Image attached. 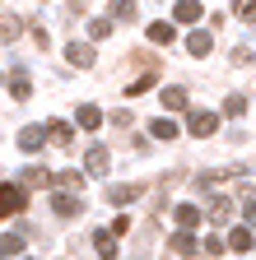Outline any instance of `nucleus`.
<instances>
[{
	"label": "nucleus",
	"mask_w": 256,
	"mask_h": 260,
	"mask_svg": "<svg viewBox=\"0 0 256 260\" xmlns=\"http://www.w3.org/2000/svg\"><path fill=\"white\" fill-rule=\"evenodd\" d=\"M23 209H28V190L0 181V214H23Z\"/></svg>",
	"instance_id": "nucleus-1"
},
{
	"label": "nucleus",
	"mask_w": 256,
	"mask_h": 260,
	"mask_svg": "<svg viewBox=\"0 0 256 260\" xmlns=\"http://www.w3.org/2000/svg\"><path fill=\"white\" fill-rule=\"evenodd\" d=\"M107 162H112V153L103 144H89V153H84V177H107Z\"/></svg>",
	"instance_id": "nucleus-2"
},
{
	"label": "nucleus",
	"mask_w": 256,
	"mask_h": 260,
	"mask_svg": "<svg viewBox=\"0 0 256 260\" xmlns=\"http://www.w3.org/2000/svg\"><path fill=\"white\" fill-rule=\"evenodd\" d=\"M186 130H191V135H196V140H205V135H214V130H219V116L214 112H191V121H186Z\"/></svg>",
	"instance_id": "nucleus-3"
},
{
	"label": "nucleus",
	"mask_w": 256,
	"mask_h": 260,
	"mask_svg": "<svg viewBox=\"0 0 256 260\" xmlns=\"http://www.w3.org/2000/svg\"><path fill=\"white\" fill-rule=\"evenodd\" d=\"M223 242H229V251H238V255H247V251L256 246V237H251V228H247V223H233Z\"/></svg>",
	"instance_id": "nucleus-4"
},
{
	"label": "nucleus",
	"mask_w": 256,
	"mask_h": 260,
	"mask_svg": "<svg viewBox=\"0 0 256 260\" xmlns=\"http://www.w3.org/2000/svg\"><path fill=\"white\" fill-rule=\"evenodd\" d=\"M51 209H56L61 218H75V214L84 209V200H79L75 190H56V195H51Z\"/></svg>",
	"instance_id": "nucleus-5"
},
{
	"label": "nucleus",
	"mask_w": 256,
	"mask_h": 260,
	"mask_svg": "<svg viewBox=\"0 0 256 260\" xmlns=\"http://www.w3.org/2000/svg\"><path fill=\"white\" fill-rule=\"evenodd\" d=\"M42 144H47V125H23L19 130V149L23 153H38Z\"/></svg>",
	"instance_id": "nucleus-6"
},
{
	"label": "nucleus",
	"mask_w": 256,
	"mask_h": 260,
	"mask_svg": "<svg viewBox=\"0 0 256 260\" xmlns=\"http://www.w3.org/2000/svg\"><path fill=\"white\" fill-rule=\"evenodd\" d=\"M205 214H210L219 228H233V200H223V195H214V200L205 205Z\"/></svg>",
	"instance_id": "nucleus-7"
},
{
	"label": "nucleus",
	"mask_w": 256,
	"mask_h": 260,
	"mask_svg": "<svg viewBox=\"0 0 256 260\" xmlns=\"http://www.w3.org/2000/svg\"><path fill=\"white\" fill-rule=\"evenodd\" d=\"M154 79H158V65H149V60H145V70H140L131 84H126V93H131V98H140V93H149V88H154Z\"/></svg>",
	"instance_id": "nucleus-8"
},
{
	"label": "nucleus",
	"mask_w": 256,
	"mask_h": 260,
	"mask_svg": "<svg viewBox=\"0 0 256 260\" xmlns=\"http://www.w3.org/2000/svg\"><path fill=\"white\" fill-rule=\"evenodd\" d=\"M93 251H98L103 260H117V233L112 228H98V233H93Z\"/></svg>",
	"instance_id": "nucleus-9"
},
{
	"label": "nucleus",
	"mask_w": 256,
	"mask_h": 260,
	"mask_svg": "<svg viewBox=\"0 0 256 260\" xmlns=\"http://www.w3.org/2000/svg\"><path fill=\"white\" fill-rule=\"evenodd\" d=\"M173 19H182V23H201L205 10H201V0H177V5H173Z\"/></svg>",
	"instance_id": "nucleus-10"
},
{
	"label": "nucleus",
	"mask_w": 256,
	"mask_h": 260,
	"mask_svg": "<svg viewBox=\"0 0 256 260\" xmlns=\"http://www.w3.org/2000/svg\"><path fill=\"white\" fill-rule=\"evenodd\" d=\"M173 218H177V233H191V228L201 223V205H177Z\"/></svg>",
	"instance_id": "nucleus-11"
},
{
	"label": "nucleus",
	"mask_w": 256,
	"mask_h": 260,
	"mask_svg": "<svg viewBox=\"0 0 256 260\" xmlns=\"http://www.w3.org/2000/svg\"><path fill=\"white\" fill-rule=\"evenodd\" d=\"M75 121H79L84 130H98V125H103V112L93 107V103H79V107H75Z\"/></svg>",
	"instance_id": "nucleus-12"
},
{
	"label": "nucleus",
	"mask_w": 256,
	"mask_h": 260,
	"mask_svg": "<svg viewBox=\"0 0 256 260\" xmlns=\"http://www.w3.org/2000/svg\"><path fill=\"white\" fill-rule=\"evenodd\" d=\"M23 246H28V237H23V233H5V237H0V255H5V260L23 255Z\"/></svg>",
	"instance_id": "nucleus-13"
},
{
	"label": "nucleus",
	"mask_w": 256,
	"mask_h": 260,
	"mask_svg": "<svg viewBox=\"0 0 256 260\" xmlns=\"http://www.w3.org/2000/svg\"><path fill=\"white\" fill-rule=\"evenodd\" d=\"M47 140H56L61 149H66V144L75 140V125H70V121H51V125H47Z\"/></svg>",
	"instance_id": "nucleus-14"
},
{
	"label": "nucleus",
	"mask_w": 256,
	"mask_h": 260,
	"mask_svg": "<svg viewBox=\"0 0 256 260\" xmlns=\"http://www.w3.org/2000/svg\"><path fill=\"white\" fill-rule=\"evenodd\" d=\"M66 56H70V65H75V70L93 65V47H84V42H70V47H66Z\"/></svg>",
	"instance_id": "nucleus-15"
},
{
	"label": "nucleus",
	"mask_w": 256,
	"mask_h": 260,
	"mask_svg": "<svg viewBox=\"0 0 256 260\" xmlns=\"http://www.w3.org/2000/svg\"><path fill=\"white\" fill-rule=\"evenodd\" d=\"M210 47H214V38H210V32H201V28L186 38V51H191V56H210Z\"/></svg>",
	"instance_id": "nucleus-16"
},
{
	"label": "nucleus",
	"mask_w": 256,
	"mask_h": 260,
	"mask_svg": "<svg viewBox=\"0 0 256 260\" xmlns=\"http://www.w3.org/2000/svg\"><path fill=\"white\" fill-rule=\"evenodd\" d=\"M149 135H154V140H177V125H173L168 116H154V121H149Z\"/></svg>",
	"instance_id": "nucleus-17"
},
{
	"label": "nucleus",
	"mask_w": 256,
	"mask_h": 260,
	"mask_svg": "<svg viewBox=\"0 0 256 260\" xmlns=\"http://www.w3.org/2000/svg\"><path fill=\"white\" fill-rule=\"evenodd\" d=\"M107 10H112V23H131L135 19V0H112Z\"/></svg>",
	"instance_id": "nucleus-18"
},
{
	"label": "nucleus",
	"mask_w": 256,
	"mask_h": 260,
	"mask_svg": "<svg viewBox=\"0 0 256 260\" xmlns=\"http://www.w3.org/2000/svg\"><path fill=\"white\" fill-rule=\"evenodd\" d=\"M10 93H14V103H23V98L33 93V84H28V75H23V70H14V75H10Z\"/></svg>",
	"instance_id": "nucleus-19"
},
{
	"label": "nucleus",
	"mask_w": 256,
	"mask_h": 260,
	"mask_svg": "<svg viewBox=\"0 0 256 260\" xmlns=\"http://www.w3.org/2000/svg\"><path fill=\"white\" fill-rule=\"evenodd\" d=\"M173 38H177V28H173V23H149V42H158V47H168Z\"/></svg>",
	"instance_id": "nucleus-20"
},
{
	"label": "nucleus",
	"mask_w": 256,
	"mask_h": 260,
	"mask_svg": "<svg viewBox=\"0 0 256 260\" xmlns=\"http://www.w3.org/2000/svg\"><path fill=\"white\" fill-rule=\"evenodd\" d=\"M135 195H140V186H107V200L112 205H131Z\"/></svg>",
	"instance_id": "nucleus-21"
},
{
	"label": "nucleus",
	"mask_w": 256,
	"mask_h": 260,
	"mask_svg": "<svg viewBox=\"0 0 256 260\" xmlns=\"http://www.w3.org/2000/svg\"><path fill=\"white\" fill-rule=\"evenodd\" d=\"M163 107H168V112H182V107H186V88H177V84L163 88Z\"/></svg>",
	"instance_id": "nucleus-22"
},
{
	"label": "nucleus",
	"mask_w": 256,
	"mask_h": 260,
	"mask_svg": "<svg viewBox=\"0 0 256 260\" xmlns=\"http://www.w3.org/2000/svg\"><path fill=\"white\" fill-rule=\"evenodd\" d=\"M173 251H177V255H196V251H201V242L191 237V233H177V237H173Z\"/></svg>",
	"instance_id": "nucleus-23"
},
{
	"label": "nucleus",
	"mask_w": 256,
	"mask_h": 260,
	"mask_svg": "<svg viewBox=\"0 0 256 260\" xmlns=\"http://www.w3.org/2000/svg\"><path fill=\"white\" fill-rule=\"evenodd\" d=\"M19 32H23V19H14V14H0V38H19Z\"/></svg>",
	"instance_id": "nucleus-24"
},
{
	"label": "nucleus",
	"mask_w": 256,
	"mask_h": 260,
	"mask_svg": "<svg viewBox=\"0 0 256 260\" xmlns=\"http://www.w3.org/2000/svg\"><path fill=\"white\" fill-rule=\"evenodd\" d=\"M23 186H51V172L47 168H23Z\"/></svg>",
	"instance_id": "nucleus-25"
},
{
	"label": "nucleus",
	"mask_w": 256,
	"mask_h": 260,
	"mask_svg": "<svg viewBox=\"0 0 256 260\" xmlns=\"http://www.w3.org/2000/svg\"><path fill=\"white\" fill-rule=\"evenodd\" d=\"M223 251H229V242H223L219 233H210V237H205V255H210V260H219Z\"/></svg>",
	"instance_id": "nucleus-26"
},
{
	"label": "nucleus",
	"mask_w": 256,
	"mask_h": 260,
	"mask_svg": "<svg viewBox=\"0 0 256 260\" xmlns=\"http://www.w3.org/2000/svg\"><path fill=\"white\" fill-rule=\"evenodd\" d=\"M56 186H61V190H79V186H84V172H61Z\"/></svg>",
	"instance_id": "nucleus-27"
},
{
	"label": "nucleus",
	"mask_w": 256,
	"mask_h": 260,
	"mask_svg": "<svg viewBox=\"0 0 256 260\" xmlns=\"http://www.w3.org/2000/svg\"><path fill=\"white\" fill-rule=\"evenodd\" d=\"M89 38H98V42L112 38V19H93V23H89Z\"/></svg>",
	"instance_id": "nucleus-28"
},
{
	"label": "nucleus",
	"mask_w": 256,
	"mask_h": 260,
	"mask_svg": "<svg viewBox=\"0 0 256 260\" xmlns=\"http://www.w3.org/2000/svg\"><path fill=\"white\" fill-rule=\"evenodd\" d=\"M223 112H229V116H242V112H247V98L229 93V98H223Z\"/></svg>",
	"instance_id": "nucleus-29"
},
{
	"label": "nucleus",
	"mask_w": 256,
	"mask_h": 260,
	"mask_svg": "<svg viewBox=\"0 0 256 260\" xmlns=\"http://www.w3.org/2000/svg\"><path fill=\"white\" fill-rule=\"evenodd\" d=\"M233 14L238 19H256V0H233Z\"/></svg>",
	"instance_id": "nucleus-30"
},
{
	"label": "nucleus",
	"mask_w": 256,
	"mask_h": 260,
	"mask_svg": "<svg viewBox=\"0 0 256 260\" xmlns=\"http://www.w3.org/2000/svg\"><path fill=\"white\" fill-rule=\"evenodd\" d=\"M242 223H247L251 233H256V200H247V209H242Z\"/></svg>",
	"instance_id": "nucleus-31"
}]
</instances>
